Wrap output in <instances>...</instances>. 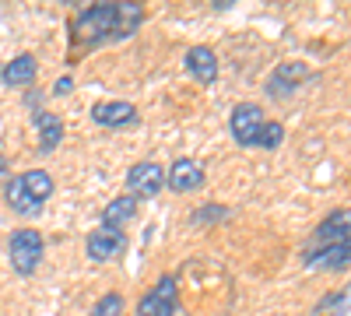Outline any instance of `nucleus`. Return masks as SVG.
Wrapping results in <instances>:
<instances>
[{"label": "nucleus", "instance_id": "nucleus-16", "mask_svg": "<svg viewBox=\"0 0 351 316\" xmlns=\"http://www.w3.org/2000/svg\"><path fill=\"white\" fill-rule=\"evenodd\" d=\"M351 313V284L341 292H327L316 302V316H348Z\"/></svg>", "mask_w": 351, "mask_h": 316}, {"label": "nucleus", "instance_id": "nucleus-17", "mask_svg": "<svg viewBox=\"0 0 351 316\" xmlns=\"http://www.w3.org/2000/svg\"><path fill=\"white\" fill-rule=\"evenodd\" d=\"M92 316H123V295H120V292H106V295L95 302Z\"/></svg>", "mask_w": 351, "mask_h": 316}, {"label": "nucleus", "instance_id": "nucleus-6", "mask_svg": "<svg viewBox=\"0 0 351 316\" xmlns=\"http://www.w3.org/2000/svg\"><path fill=\"white\" fill-rule=\"evenodd\" d=\"M165 186V169L158 162H134L127 169V193L134 200H155Z\"/></svg>", "mask_w": 351, "mask_h": 316}, {"label": "nucleus", "instance_id": "nucleus-10", "mask_svg": "<svg viewBox=\"0 0 351 316\" xmlns=\"http://www.w3.org/2000/svg\"><path fill=\"white\" fill-rule=\"evenodd\" d=\"M309 77H313V71L302 60H285L267 77V95L271 99H288V95H295V88L302 81H309Z\"/></svg>", "mask_w": 351, "mask_h": 316}, {"label": "nucleus", "instance_id": "nucleus-15", "mask_svg": "<svg viewBox=\"0 0 351 316\" xmlns=\"http://www.w3.org/2000/svg\"><path fill=\"white\" fill-rule=\"evenodd\" d=\"M134 215H137V200H134L130 193L112 197L109 204L102 208V225H106V228H116V232H123L127 221H130Z\"/></svg>", "mask_w": 351, "mask_h": 316}, {"label": "nucleus", "instance_id": "nucleus-20", "mask_svg": "<svg viewBox=\"0 0 351 316\" xmlns=\"http://www.w3.org/2000/svg\"><path fill=\"white\" fill-rule=\"evenodd\" d=\"M0 172H8V158L4 155H0Z\"/></svg>", "mask_w": 351, "mask_h": 316}, {"label": "nucleus", "instance_id": "nucleus-7", "mask_svg": "<svg viewBox=\"0 0 351 316\" xmlns=\"http://www.w3.org/2000/svg\"><path fill=\"white\" fill-rule=\"evenodd\" d=\"M84 253L88 260L95 264H109V260H120V256L127 253V232H116V228H92L84 239Z\"/></svg>", "mask_w": 351, "mask_h": 316}, {"label": "nucleus", "instance_id": "nucleus-19", "mask_svg": "<svg viewBox=\"0 0 351 316\" xmlns=\"http://www.w3.org/2000/svg\"><path fill=\"white\" fill-rule=\"evenodd\" d=\"M67 92H74V77H60L53 84V95H67Z\"/></svg>", "mask_w": 351, "mask_h": 316}, {"label": "nucleus", "instance_id": "nucleus-12", "mask_svg": "<svg viewBox=\"0 0 351 316\" xmlns=\"http://www.w3.org/2000/svg\"><path fill=\"white\" fill-rule=\"evenodd\" d=\"M183 64H186L190 77L200 81V84H215L218 81V56H215L211 46H190L186 56H183Z\"/></svg>", "mask_w": 351, "mask_h": 316}, {"label": "nucleus", "instance_id": "nucleus-1", "mask_svg": "<svg viewBox=\"0 0 351 316\" xmlns=\"http://www.w3.org/2000/svg\"><path fill=\"white\" fill-rule=\"evenodd\" d=\"M144 21L141 4H92L71 21V56L106 42L130 39Z\"/></svg>", "mask_w": 351, "mask_h": 316}, {"label": "nucleus", "instance_id": "nucleus-18", "mask_svg": "<svg viewBox=\"0 0 351 316\" xmlns=\"http://www.w3.org/2000/svg\"><path fill=\"white\" fill-rule=\"evenodd\" d=\"M225 215H228L225 208H211V204H208V208H200V211L193 215V221H218V218H225Z\"/></svg>", "mask_w": 351, "mask_h": 316}, {"label": "nucleus", "instance_id": "nucleus-14", "mask_svg": "<svg viewBox=\"0 0 351 316\" xmlns=\"http://www.w3.org/2000/svg\"><path fill=\"white\" fill-rule=\"evenodd\" d=\"M39 74V60L32 53H18L14 60L4 64V71H0V77H4L8 88H25V84H32Z\"/></svg>", "mask_w": 351, "mask_h": 316}, {"label": "nucleus", "instance_id": "nucleus-3", "mask_svg": "<svg viewBox=\"0 0 351 316\" xmlns=\"http://www.w3.org/2000/svg\"><path fill=\"white\" fill-rule=\"evenodd\" d=\"M56 183L46 169H25L21 176H14L8 186H4V200H8V208L21 218H36L43 208H46V200L53 197Z\"/></svg>", "mask_w": 351, "mask_h": 316}, {"label": "nucleus", "instance_id": "nucleus-11", "mask_svg": "<svg viewBox=\"0 0 351 316\" xmlns=\"http://www.w3.org/2000/svg\"><path fill=\"white\" fill-rule=\"evenodd\" d=\"M92 120L106 130H123L137 123V106L123 102V99H109V102H95L92 106Z\"/></svg>", "mask_w": 351, "mask_h": 316}, {"label": "nucleus", "instance_id": "nucleus-5", "mask_svg": "<svg viewBox=\"0 0 351 316\" xmlns=\"http://www.w3.org/2000/svg\"><path fill=\"white\" fill-rule=\"evenodd\" d=\"M180 313V284L172 274H162L152 292H144L137 302V316H176Z\"/></svg>", "mask_w": 351, "mask_h": 316}, {"label": "nucleus", "instance_id": "nucleus-9", "mask_svg": "<svg viewBox=\"0 0 351 316\" xmlns=\"http://www.w3.org/2000/svg\"><path fill=\"white\" fill-rule=\"evenodd\" d=\"M204 183H208V172H204L197 158H176L165 169V186L172 193H197Z\"/></svg>", "mask_w": 351, "mask_h": 316}, {"label": "nucleus", "instance_id": "nucleus-4", "mask_svg": "<svg viewBox=\"0 0 351 316\" xmlns=\"http://www.w3.org/2000/svg\"><path fill=\"white\" fill-rule=\"evenodd\" d=\"M43 253H46V239L39 228H18L8 239V260L14 267V274H36V267L43 264Z\"/></svg>", "mask_w": 351, "mask_h": 316}, {"label": "nucleus", "instance_id": "nucleus-8", "mask_svg": "<svg viewBox=\"0 0 351 316\" xmlns=\"http://www.w3.org/2000/svg\"><path fill=\"white\" fill-rule=\"evenodd\" d=\"M341 243H351V211L348 208H337L319 221L306 250H327V246H341Z\"/></svg>", "mask_w": 351, "mask_h": 316}, {"label": "nucleus", "instance_id": "nucleus-2", "mask_svg": "<svg viewBox=\"0 0 351 316\" xmlns=\"http://www.w3.org/2000/svg\"><path fill=\"white\" fill-rule=\"evenodd\" d=\"M228 130L236 137V145L243 148H263V151H274L285 145V127L278 120H267L263 109L256 102H239L228 117Z\"/></svg>", "mask_w": 351, "mask_h": 316}, {"label": "nucleus", "instance_id": "nucleus-13", "mask_svg": "<svg viewBox=\"0 0 351 316\" xmlns=\"http://www.w3.org/2000/svg\"><path fill=\"white\" fill-rule=\"evenodd\" d=\"M36 130H39V155H49V151H56L64 145V120L56 117V112H49V109H36Z\"/></svg>", "mask_w": 351, "mask_h": 316}]
</instances>
